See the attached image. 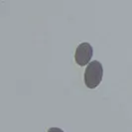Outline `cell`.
Listing matches in <instances>:
<instances>
[{
	"mask_svg": "<svg viewBox=\"0 0 132 132\" xmlns=\"http://www.w3.org/2000/svg\"><path fill=\"white\" fill-rule=\"evenodd\" d=\"M102 75H103V68L102 65L98 61H92L86 68L85 71V84L86 86L93 89L99 86L102 79Z\"/></svg>",
	"mask_w": 132,
	"mask_h": 132,
	"instance_id": "cell-1",
	"label": "cell"
},
{
	"mask_svg": "<svg viewBox=\"0 0 132 132\" xmlns=\"http://www.w3.org/2000/svg\"><path fill=\"white\" fill-rule=\"evenodd\" d=\"M93 49L89 43H80L77 47L76 53H75V60L76 63L80 67L87 66L90 63V60L93 58Z\"/></svg>",
	"mask_w": 132,
	"mask_h": 132,
	"instance_id": "cell-2",
	"label": "cell"
},
{
	"mask_svg": "<svg viewBox=\"0 0 132 132\" xmlns=\"http://www.w3.org/2000/svg\"><path fill=\"white\" fill-rule=\"evenodd\" d=\"M48 132H65L64 130H62L61 128H58V127H51Z\"/></svg>",
	"mask_w": 132,
	"mask_h": 132,
	"instance_id": "cell-3",
	"label": "cell"
}]
</instances>
